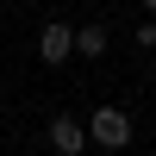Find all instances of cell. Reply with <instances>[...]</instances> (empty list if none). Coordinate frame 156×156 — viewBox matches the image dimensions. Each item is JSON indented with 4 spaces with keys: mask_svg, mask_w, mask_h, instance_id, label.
I'll list each match as a JSON object with an SVG mask.
<instances>
[{
    "mask_svg": "<svg viewBox=\"0 0 156 156\" xmlns=\"http://www.w3.org/2000/svg\"><path fill=\"white\" fill-rule=\"evenodd\" d=\"M87 137L106 144V150H125V144H131V119H125L119 106H100L94 119H87Z\"/></svg>",
    "mask_w": 156,
    "mask_h": 156,
    "instance_id": "obj_1",
    "label": "cell"
},
{
    "mask_svg": "<svg viewBox=\"0 0 156 156\" xmlns=\"http://www.w3.org/2000/svg\"><path fill=\"white\" fill-rule=\"evenodd\" d=\"M69 50H75V25H44V31H37V56L44 62H69Z\"/></svg>",
    "mask_w": 156,
    "mask_h": 156,
    "instance_id": "obj_2",
    "label": "cell"
},
{
    "mask_svg": "<svg viewBox=\"0 0 156 156\" xmlns=\"http://www.w3.org/2000/svg\"><path fill=\"white\" fill-rule=\"evenodd\" d=\"M50 144H56V156H81V144H87V125H75L69 112H62V119L50 125Z\"/></svg>",
    "mask_w": 156,
    "mask_h": 156,
    "instance_id": "obj_3",
    "label": "cell"
},
{
    "mask_svg": "<svg viewBox=\"0 0 156 156\" xmlns=\"http://www.w3.org/2000/svg\"><path fill=\"white\" fill-rule=\"evenodd\" d=\"M75 50L81 56H106V25H81L75 31Z\"/></svg>",
    "mask_w": 156,
    "mask_h": 156,
    "instance_id": "obj_4",
    "label": "cell"
},
{
    "mask_svg": "<svg viewBox=\"0 0 156 156\" xmlns=\"http://www.w3.org/2000/svg\"><path fill=\"white\" fill-rule=\"evenodd\" d=\"M137 44H144V50H156V19H150V25H137Z\"/></svg>",
    "mask_w": 156,
    "mask_h": 156,
    "instance_id": "obj_5",
    "label": "cell"
},
{
    "mask_svg": "<svg viewBox=\"0 0 156 156\" xmlns=\"http://www.w3.org/2000/svg\"><path fill=\"white\" fill-rule=\"evenodd\" d=\"M144 6H150V12H156V0H144Z\"/></svg>",
    "mask_w": 156,
    "mask_h": 156,
    "instance_id": "obj_6",
    "label": "cell"
}]
</instances>
